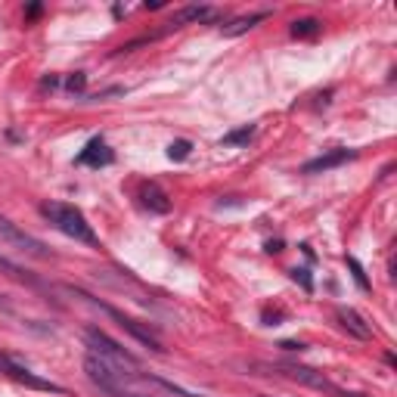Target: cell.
Segmentation results:
<instances>
[{
    "mask_svg": "<svg viewBox=\"0 0 397 397\" xmlns=\"http://www.w3.org/2000/svg\"><path fill=\"white\" fill-rule=\"evenodd\" d=\"M0 276H7V280L19 282V286H32V289H40V286H44V282H40L34 274H28V270H22L19 264H13V261H10V258H3V254H0Z\"/></svg>",
    "mask_w": 397,
    "mask_h": 397,
    "instance_id": "obj_11",
    "label": "cell"
},
{
    "mask_svg": "<svg viewBox=\"0 0 397 397\" xmlns=\"http://www.w3.org/2000/svg\"><path fill=\"white\" fill-rule=\"evenodd\" d=\"M280 348H286V351H304V345H301V341H282Z\"/></svg>",
    "mask_w": 397,
    "mask_h": 397,
    "instance_id": "obj_20",
    "label": "cell"
},
{
    "mask_svg": "<svg viewBox=\"0 0 397 397\" xmlns=\"http://www.w3.org/2000/svg\"><path fill=\"white\" fill-rule=\"evenodd\" d=\"M72 292H75V295H81V298H87L93 307H99V311H103V313H109L112 320H118V326H121V329H128V333L134 335V339H137V341H143L146 348H152V351H158V354L165 351V348H162V341H158V335L152 333L149 326L137 323V320H134V317H128V313H121V311H118V307H112V304H103V301H99V298H93V295L81 292V289H72Z\"/></svg>",
    "mask_w": 397,
    "mask_h": 397,
    "instance_id": "obj_4",
    "label": "cell"
},
{
    "mask_svg": "<svg viewBox=\"0 0 397 397\" xmlns=\"http://www.w3.org/2000/svg\"><path fill=\"white\" fill-rule=\"evenodd\" d=\"M0 242L10 248H16L19 254H28V258H38V261H50L53 252L44 245L40 239H34L32 233H25V230L19 227V224H13L7 215H0Z\"/></svg>",
    "mask_w": 397,
    "mask_h": 397,
    "instance_id": "obj_2",
    "label": "cell"
},
{
    "mask_svg": "<svg viewBox=\"0 0 397 397\" xmlns=\"http://www.w3.org/2000/svg\"><path fill=\"white\" fill-rule=\"evenodd\" d=\"M348 267H351V274H354V280H357V286L363 289V292H370V280H366L363 267H360V261H357V258H348Z\"/></svg>",
    "mask_w": 397,
    "mask_h": 397,
    "instance_id": "obj_17",
    "label": "cell"
},
{
    "mask_svg": "<svg viewBox=\"0 0 397 397\" xmlns=\"http://www.w3.org/2000/svg\"><path fill=\"white\" fill-rule=\"evenodd\" d=\"M267 19V13H248V16H236V19H230L227 25H221V32L227 34V38H239V34H245L248 28H254L258 22Z\"/></svg>",
    "mask_w": 397,
    "mask_h": 397,
    "instance_id": "obj_13",
    "label": "cell"
},
{
    "mask_svg": "<svg viewBox=\"0 0 397 397\" xmlns=\"http://www.w3.org/2000/svg\"><path fill=\"white\" fill-rule=\"evenodd\" d=\"M75 162H78V165H91V168H106V165H112V149L99 137H93L91 143L84 146V152L75 158Z\"/></svg>",
    "mask_w": 397,
    "mask_h": 397,
    "instance_id": "obj_10",
    "label": "cell"
},
{
    "mask_svg": "<svg viewBox=\"0 0 397 397\" xmlns=\"http://www.w3.org/2000/svg\"><path fill=\"white\" fill-rule=\"evenodd\" d=\"M13 311V304L7 301V295H0V313H10Z\"/></svg>",
    "mask_w": 397,
    "mask_h": 397,
    "instance_id": "obj_21",
    "label": "cell"
},
{
    "mask_svg": "<svg viewBox=\"0 0 397 397\" xmlns=\"http://www.w3.org/2000/svg\"><path fill=\"white\" fill-rule=\"evenodd\" d=\"M189 149H193L189 140H174V143L168 146V158H171V162H183V158L189 156Z\"/></svg>",
    "mask_w": 397,
    "mask_h": 397,
    "instance_id": "obj_16",
    "label": "cell"
},
{
    "mask_svg": "<svg viewBox=\"0 0 397 397\" xmlns=\"http://www.w3.org/2000/svg\"><path fill=\"white\" fill-rule=\"evenodd\" d=\"M354 156H357L354 149H345V146H335V149H329V152H323V156L311 158V162H307L301 171H304V174H323V171H333V168H339V165L351 162Z\"/></svg>",
    "mask_w": 397,
    "mask_h": 397,
    "instance_id": "obj_7",
    "label": "cell"
},
{
    "mask_svg": "<svg viewBox=\"0 0 397 397\" xmlns=\"http://www.w3.org/2000/svg\"><path fill=\"white\" fill-rule=\"evenodd\" d=\"M140 195H143V205H146V208L156 211V215H168V211H171L168 195H165V189L158 187V183H146Z\"/></svg>",
    "mask_w": 397,
    "mask_h": 397,
    "instance_id": "obj_12",
    "label": "cell"
},
{
    "mask_svg": "<svg viewBox=\"0 0 397 397\" xmlns=\"http://www.w3.org/2000/svg\"><path fill=\"white\" fill-rule=\"evenodd\" d=\"M84 72H75L72 75V78H69V81H65V87H69V91H84Z\"/></svg>",
    "mask_w": 397,
    "mask_h": 397,
    "instance_id": "obj_19",
    "label": "cell"
},
{
    "mask_svg": "<svg viewBox=\"0 0 397 397\" xmlns=\"http://www.w3.org/2000/svg\"><path fill=\"white\" fill-rule=\"evenodd\" d=\"M0 372H3V376H10V378H13V382L25 385V388H34V391H50V394H65V388H62V385L50 382V378L34 376V372L28 370V366L16 363V360H13V357H7V354H0Z\"/></svg>",
    "mask_w": 397,
    "mask_h": 397,
    "instance_id": "obj_6",
    "label": "cell"
},
{
    "mask_svg": "<svg viewBox=\"0 0 397 397\" xmlns=\"http://www.w3.org/2000/svg\"><path fill=\"white\" fill-rule=\"evenodd\" d=\"M252 137H254V124H242V128L224 134L221 146H248V143H252Z\"/></svg>",
    "mask_w": 397,
    "mask_h": 397,
    "instance_id": "obj_14",
    "label": "cell"
},
{
    "mask_svg": "<svg viewBox=\"0 0 397 397\" xmlns=\"http://www.w3.org/2000/svg\"><path fill=\"white\" fill-rule=\"evenodd\" d=\"M335 394H339V397H366V394H351V391H341V388L335 391Z\"/></svg>",
    "mask_w": 397,
    "mask_h": 397,
    "instance_id": "obj_24",
    "label": "cell"
},
{
    "mask_svg": "<svg viewBox=\"0 0 397 397\" xmlns=\"http://www.w3.org/2000/svg\"><path fill=\"white\" fill-rule=\"evenodd\" d=\"M38 13H40V3H32V7L25 10V19H34V16H38Z\"/></svg>",
    "mask_w": 397,
    "mask_h": 397,
    "instance_id": "obj_22",
    "label": "cell"
},
{
    "mask_svg": "<svg viewBox=\"0 0 397 397\" xmlns=\"http://www.w3.org/2000/svg\"><path fill=\"white\" fill-rule=\"evenodd\" d=\"M292 280H295V282H301V289H304V292H313L311 270H304V267H295V270H292Z\"/></svg>",
    "mask_w": 397,
    "mask_h": 397,
    "instance_id": "obj_18",
    "label": "cell"
},
{
    "mask_svg": "<svg viewBox=\"0 0 397 397\" xmlns=\"http://www.w3.org/2000/svg\"><path fill=\"white\" fill-rule=\"evenodd\" d=\"M320 28H323V22L311 19V16H307V19H295L289 32H292V38H317Z\"/></svg>",
    "mask_w": 397,
    "mask_h": 397,
    "instance_id": "obj_15",
    "label": "cell"
},
{
    "mask_svg": "<svg viewBox=\"0 0 397 397\" xmlns=\"http://www.w3.org/2000/svg\"><path fill=\"white\" fill-rule=\"evenodd\" d=\"M217 16H221V13H217L215 7H202V3H193V7L177 10V13L171 16V22H168V28H165V32H177V28L189 25V22H215Z\"/></svg>",
    "mask_w": 397,
    "mask_h": 397,
    "instance_id": "obj_8",
    "label": "cell"
},
{
    "mask_svg": "<svg viewBox=\"0 0 397 397\" xmlns=\"http://www.w3.org/2000/svg\"><path fill=\"white\" fill-rule=\"evenodd\" d=\"M248 366H252V370H264L267 376H286V378H292V382L317 388V391H333V394L339 391L323 372L311 370V366H301V363H248Z\"/></svg>",
    "mask_w": 397,
    "mask_h": 397,
    "instance_id": "obj_3",
    "label": "cell"
},
{
    "mask_svg": "<svg viewBox=\"0 0 397 397\" xmlns=\"http://www.w3.org/2000/svg\"><path fill=\"white\" fill-rule=\"evenodd\" d=\"M84 341H87V348H91V354H99V357L124 366V370H137V366H140V360L134 357V354L124 351L115 339H109L103 329H97V326H87V329H84Z\"/></svg>",
    "mask_w": 397,
    "mask_h": 397,
    "instance_id": "obj_5",
    "label": "cell"
},
{
    "mask_svg": "<svg viewBox=\"0 0 397 397\" xmlns=\"http://www.w3.org/2000/svg\"><path fill=\"white\" fill-rule=\"evenodd\" d=\"M335 320L341 323V329H345L348 335H354V339H360V341H366L372 335V326L366 323L357 311H351V307H339V311H335Z\"/></svg>",
    "mask_w": 397,
    "mask_h": 397,
    "instance_id": "obj_9",
    "label": "cell"
},
{
    "mask_svg": "<svg viewBox=\"0 0 397 397\" xmlns=\"http://www.w3.org/2000/svg\"><path fill=\"white\" fill-rule=\"evenodd\" d=\"M40 215L47 217V221L53 224V227L59 230V233H65L69 239L75 242H87V245H97V233H93V227L87 224V217L81 215L75 205H65V202H40Z\"/></svg>",
    "mask_w": 397,
    "mask_h": 397,
    "instance_id": "obj_1",
    "label": "cell"
},
{
    "mask_svg": "<svg viewBox=\"0 0 397 397\" xmlns=\"http://www.w3.org/2000/svg\"><path fill=\"white\" fill-rule=\"evenodd\" d=\"M267 252H270V254L282 252V242H280V239H276V242H267Z\"/></svg>",
    "mask_w": 397,
    "mask_h": 397,
    "instance_id": "obj_23",
    "label": "cell"
}]
</instances>
